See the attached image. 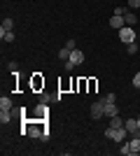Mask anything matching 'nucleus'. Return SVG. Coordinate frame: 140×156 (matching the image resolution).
<instances>
[{"label": "nucleus", "mask_w": 140, "mask_h": 156, "mask_svg": "<svg viewBox=\"0 0 140 156\" xmlns=\"http://www.w3.org/2000/svg\"><path fill=\"white\" fill-rule=\"evenodd\" d=\"M119 40L124 42V44H131V42H135V28L124 26V28L119 30Z\"/></svg>", "instance_id": "obj_1"}, {"label": "nucleus", "mask_w": 140, "mask_h": 156, "mask_svg": "<svg viewBox=\"0 0 140 156\" xmlns=\"http://www.w3.org/2000/svg\"><path fill=\"white\" fill-rule=\"evenodd\" d=\"M91 117H93V119L105 117V103H103V98H100V100H96V103L91 105Z\"/></svg>", "instance_id": "obj_2"}, {"label": "nucleus", "mask_w": 140, "mask_h": 156, "mask_svg": "<svg viewBox=\"0 0 140 156\" xmlns=\"http://www.w3.org/2000/svg\"><path fill=\"white\" fill-rule=\"evenodd\" d=\"M126 133H128V130L126 128H124V126H121V128H114L112 130V137H110V140H114V142H124V140H126Z\"/></svg>", "instance_id": "obj_3"}, {"label": "nucleus", "mask_w": 140, "mask_h": 156, "mask_svg": "<svg viewBox=\"0 0 140 156\" xmlns=\"http://www.w3.org/2000/svg\"><path fill=\"white\" fill-rule=\"evenodd\" d=\"M124 128L131 133V135H138V130H140V126H138V119H126L124 121Z\"/></svg>", "instance_id": "obj_4"}, {"label": "nucleus", "mask_w": 140, "mask_h": 156, "mask_svg": "<svg viewBox=\"0 0 140 156\" xmlns=\"http://www.w3.org/2000/svg\"><path fill=\"white\" fill-rule=\"evenodd\" d=\"M68 61H73L75 65H80V63H84V54H82V49H77V47H75L73 51H70V58Z\"/></svg>", "instance_id": "obj_5"}, {"label": "nucleus", "mask_w": 140, "mask_h": 156, "mask_svg": "<svg viewBox=\"0 0 140 156\" xmlns=\"http://www.w3.org/2000/svg\"><path fill=\"white\" fill-rule=\"evenodd\" d=\"M124 23H126V26H131V28H135V23H138V16H135L133 9H128V12L124 14Z\"/></svg>", "instance_id": "obj_6"}, {"label": "nucleus", "mask_w": 140, "mask_h": 156, "mask_svg": "<svg viewBox=\"0 0 140 156\" xmlns=\"http://www.w3.org/2000/svg\"><path fill=\"white\" fill-rule=\"evenodd\" d=\"M110 26H112L114 30H121V28L126 26V23H124V16H119V14H114L112 19H110Z\"/></svg>", "instance_id": "obj_7"}, {"label": "nucleus", "mask_w": 140, "mask_h": 156, "mask_svg": "<svg viewBox=\"0 0 140 156\" xmlns=\"http://www.w3.org/2000/svg\"><path fill=\"white\" fill-rule=\"evenodd\" d=\"M119 110H117V103H105V117H117Z\"/></svg>", "instance_id": "obj_8"}, {"label": "nucleus", "mask_w": 140, "mask_h": 156, "mask_svg": "<svg viewBox=\"0 0 140 156\" xmlns=\"http://www.w3.org/2000/svg\"><path fill=\"white\" fill-rule=\"evenodd\" d=\"M52 100H61V93H56V96H49V93H40V103H42V105H49Z\"/></svg>", "instance_id": "obj_9"}, {"label": "nucleus", "mask_w": 140, "mask_h": 156, "mask_svg": "<svg viewBox=\"0 0 140 156\" xmlns=\"http://www.w3.org/2000/svg\"><path fill=\"white\" fill-rule=\"evenodd\" d=\"M12 121V110H0V124L5 126Z\"/></svg>", "instance_id": "obj_10"}, {"label": "nucleus", "mask_w": 140, "mask_h": 156, "mask_svg": "<svg viewBox=\"0 0 140 156\" xmlns=\"http://www.w3.org/2000/svg\"><path fill=\"white\" fill-rule=\"evenodd\" d=\"M0 37H2V42H14L16 35H14V30H2L0 28Z\"/></svg>", "instance_id": "obj_11"}, {"label": "nucleus", "mask_w": 140, "mask_h": 156, "mask_svg": "<svg viewBox=\"0 0 140 156\" xmlns=\"http://www.w3.org/2000/svg\"><path fill=\"white\" fill-rule=\"evenodd\" d=\"M124 121H126V119H121L119 114H117V117H110V126H112V128H121Z\"/></svg>", "instance_id": "obj_12"}, {"label": "nucleus", "mask_w": 140, "mask_h": 156, "mask_svg": "<svg viewBox=\"0 0 140 156\" xmlns=\"http://www.w3.org/2000/svg\"><path fill=\"white\" fill-rule=\"evenodd\" d=\"M0 110H12V98H9V96L0 98Z\"/></svg>", "instance_id": "obj_13"}, {"label": "nucleus", "mask_w": 140, "mask_h": 156, "mask_svg": "<svg viewBox=\"0 0 140 156\" xmlns=\"http://www.w3.org/2000/svg\"><path fill=\"white\" fill-rule=\"evenodd\" d=\"M128 144H131V154H138L140 151V137L138 135H133V140H131Z\"/></svg>", "instance_id": "obj_14"}, {"label": "nucleus", "mask_w": 140, "mask_h": 156, "mask_svg": "<svg viewBox=\"0 0 140 156\" xmlns=\"http://www.w3.org/2000/svg\"><path fill=\"white\" fill-rule=\"evenodd\" d=\"M0 28H2V30H14V19H5Z\"/></svg>", "instance_id": "obj_15"}, {"label": "nucleus", "mask_w": 140, "mask_h": 156, "mask_svg": "<svg viewBox=\"0 0 140 156\" xmlns=\"http://www.w3.org/2000/svg\"><path fill=\"white\" fill-rule=\"evenodd\" d=\"M59 58L61 61H68V58H70V49H68V47H63V49L59 51Z\"/></svg>", "instance_id": "obj_16"}, {"label": "nucleus", "mask_w": 140, "mask_h": 156, "mask_svg": "<svg viewBox=\"0 0 140 156\" xmlns=\"http://www.w3.org/2000/svg\"><path fill=\"white\" fill-rule=\"evenodd\" d=\"M126 12H128V5H117L114 7V14H119V16H124Z\"/></svg>", "instance_id": "obj_17"}, {"label": "nucleus", "mask_w": 140, "mask_h": 156, "mask_svg": "<svg viewBox=\"0 0 140 156\" xmlns=\"http://www.w3.org/2000/svg\"><path fill=\"white\" fill-rule=\"evenodd\" d=\"M121 154H124V156H131V144H128V142H121Z\"/></svg>", "instance_id": "obj_18"}, {"label": "nucleus", "mask_w": 140, "mask_h": 156, "mask_svg": "<svg viewBox=\"0 0 140 156\" xmlns=\"http://www.w3.org/2000/svg\"><path fill=\"white\" fill-rule=\"evenodd\" d=\"M135 51H138V44H135V42H131V44H126V54H131V56H133Z\"/></svg>", "instance_id": "obj_19"}, {"label": "nucleus", "mask_w": 140, "mask_h": 156, "mask_svg": "<svg viewBox=\"0 0 140 156\" xmlns=\"http://www.w3.org/2000/svg\"><path fill=\"white\" fill-rule=\"evenodd\" d=\"M7 70H9V72H16V70H19V63H16V61H9V63H7Z\"/></svg>", "instance_id": "obj_20"}, {"label": "nucleus", "mask_w": 140, "mask_h": 156, "mask_svg": "<svg viewBox=\"0 0 140 156\" xmlns=\"http://www.w3.org/2000/svg\"><path fill=\"white\" fill-rule=\"evenodd\" d=\"M63 65H66V72H73L75 68H77V65H75L73 61H63Z\"/></svg>", "instance_id": "obj_21"}, {"label": "nucleus", "mask_w": 140, "mask_h": 156, "mask_svg": "<svg viewBox=\"0 0 140 156\" xmlns=\"http://www.w3.org/2000/svg\"><path fill=\"white\" fill-rule=\"evenodd\" d=\"M103 103H117V96H114V93H107V96L103 98Z\"/></svg>", "instance_id": "obj_22"}, {"label": "nucleus", "mask_w": 140, "mask_h": 156, "mask_svg": "<svg viewBox=\"0 0 140 156\" xmlns=\"http://www.w3.org/2000/svg\"><path fill=\"white\" fill-rule=\"evenodd\" d=\"M140 7V0H128V9H138Z\"/></svg>", "instance_id": "obj_23"}, {"label": "nucleus", "mask_w": 140, "mask_h": 156, "mask_svg": "<svg viewBox=\"0 0 140 156\" xmlns=\"http://www.w3.org/2000/svg\"><path fill=\"white\" fill-rule=\"evenodd\" d=\"M63 47H68V49H70V51H73V49H75V47H77V44H75V40L70 37V40H66V44H63Z\"/></svg>", "instance_id": "obj_24"}, {"label": "nucleus", "mask_w": 140, "mask_h": 156, "mask_svg": "<svg viewBox=\"0 0 140 156\" xmlns=\"http://www.w3.org/2000/svg\"><path fill=\"white\" fill-rule=\"evenodd\" d=\"M133 86H135V89H140V72H135V77H133Z\"/></svg>", "instance_id": "obj_25"}, {"label": "nucleus", "mask_w": 140, "mask_h": 156, "mask_svg": "<svg viewBox=\"0 0 140 156\" xmlns=\"http://www.w3.org/2000/svg\"><path fill=\"white\" fill-rule=\"evenodd\" d=\"M138 126H140V117H138Z\"/></svg>", "instance_id": "obj_26"}, {"label": "nucleus", "mask_w": 140, "mask_h": 156, "mask_svg": "<svg viewBox=\"0 0 140 156\" xmlns=\"http://www.w3.org/2000/svg\"><path fill=\"white\" fill-rule=\"evenodd\" d=\"M138 137H140V130H138Z\"/></svg>", "instance_id": "obj_27"}]
</instances>
